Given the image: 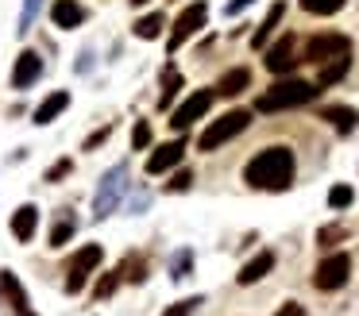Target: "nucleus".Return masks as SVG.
I'll list each match as a JSON object with an SVG mask.
<instances>
[{"label":"nucleus","mask_w":359,"mask_h":316,"mask_svg":"<svg viewBox=\"0 0 359 316\" xmlns=\"http://www.w3.org/2000/svg\"><path fill=\"white\" fill-rule=\"evenodd\" d=\"M243 181L255 185V189H290V181H294V151L290 146H266V151H259L255 158L248 162V170H243Z\"/></svg>","instance_id":"f257e3e1"},{"label":"nucleus","mask_w":359,"mask_h":316,"mask_svg":"<svg viewBox=\"0 0 359 316\" xmlns=\"http://www.w3.org/2000/svg\"><path fill=\"white\" fill-rule=\"evenodd\" d=\"M317 85L313 81H302V77H286V81H274L263 97L255 100L259 112H286V108H302L309 100H317Z\"/></svg>","instance_id":"f03ea898"},{"label":"nucleus","mask_w":359,"mask_h":316,"mask_svg":"<svg viewBox=\"0 0 359 316\" xmlns=\"http://www.w3.org/2000/svg\"><path fill=\"white\" fill-rule=\"evenodd\" d=\"M248 123H251V112H248V108H232V112H224L220 120H212L209 128L201 131V139H197V151H217V146H224L228 139L240 135Z\"/></svg>","instance_id":"7ed1b4c3"},{"label":"nucleus","mask_w":359,"mask_h":316,"mask_svg":"<svg viewBox=\"0 0 359 316\" xmlns=\"http://www.w3.org/2000/svg\"><path fill=\"white\" fill-rule=\"evenodd\" d=\"M124 189H128V166H112L109 174L101 177L97 193H93V216L97 220H104V216L116 212L120 200H124Z\"/></svg>","instance_id":"20e7f679"},{"label":"nucleus","mask_w":359,"mask_h":316,"mask_svg":"<svg viewBox=\"0 0 359 316\" xmlns=\"http://www.w3.org/2000/svg\"><path fill=\"white\" fill-rule=\"evenodd\" d=\"M101 259H104L101 243L81 247V251L70 259V266H66V293H81V289H86V277L101 266Z\"/></svg>","instance_id":"39448f33"},{"label":"nucleus","mask_w":359,"mask_h":316,"mask_svg":"<svg viewBox=\"0 0 359 316\" xmlns=\"http://www.w3.org/2000/svg\"><path fill=\"white\" fill-rule=\"evenodd\" d=\"M348 277H351V259L348 254H328V259L317 266V274H313V285L325 289V293H332V289H344Z\"/></svg>","instance_id":"423d86ee"},{"label":"nucleus","mask_w":359,"mask_h":316,"mask_svg":"<svg viewBox=\"0 0 359 316\" xmlns=\"http://www.w3.org/2000/svg\"><path fill=\"white\" fill-rule=\"evenodd\" d=\"M212 97H217L212 89H197V92H189V97L182 100L178 108H174V116H170V128H174V131H186L194 120H201V116L212 108Z\"/></svg>","instance_id":"0eeeda50"},{"label":"nucleus","mask_w":359,"mask_h":316,"mask_svg":"<svg viewBox=\"0 0 359 316\" xmlns=\"http://www.w3.org/2000/svg\"><path fill=\"white\" fill-rule=\"evenodd\" d=\"M205 15H209V8H205L201 0H197V4H189V8H182V15H178V20H174L170 43H166V46H170V54L178 50L182 43H189V39H194L197 31L205 27Z\"/></svg>","instance_id":"6e6552de"},{"label":"nucleus","mask_w":359,"mask_h":316,"mask_svg":"<svg viewBox=\"0 0 359 316\" xmlns=\"http://www.w3.org/2000/svg\"><path fill=\"white\" fill-rule=\"evenodd\" d=\"M340 54H351L348 35H317L305 43V62H313V66H325L328 58H340Z\"/></svg>","instance_id":"1a4fd4ad"},{"label":"nucleus","mask_w":359,"mask_h":316,"mask_svg":"<svg viewBox=\"0 0 359 316\" xmlns=\"http://www.w3.org/2000/svg\"><path fill=\"white\" fill-rule=\"evenodd\" d=\"M182 154H186V131H182V139H170V143L155 146L147 158V174H166L170 166H178Z\"/></svg>","instance_id":"9d476101"},{"label":"nucleus","mask_w":359,"mask_h":316,"mask_svg":"<svg viewBox=\"0 0 359 316\" xmlns=\"http://www.w3.org/2000/svg\"><path fill=\"white\" fill-rule=\"evenodd\" d=\"M43 77V58L35 50H24L16 58V69H12V89H32Z\"/></svg>","instance_id":"9b49d317"},{"label":"nucleus","mask_w":359,"mask_h":316,"mask_svg":"<svg viewBox=\"0 0 359 316\" xmlns=\"http://www.w3.org/2000/svg\"><path fill=\"white\" fill-rule=\"evenodd\" d=\"M294 43L297 39L294 35H286V39H278V43L266 50V69L271 74H290V69L297 66V58H294Z\"/></svg>","instance_id":"f8f14e48"},{"label":"nucleus","mask_w":359,"mask_h":316,"mask_svg":"<svg viewBox=\"0 0 359 316\" xmlns=\"http://www.w3.org/2000/svg\"><path fill=\"white\" fill-rule=\"evenodd\" d=\"M0 297H8V305L16 308V316H35L32 305H27L24 285L16 282V274H12V270H0Z\"/></svg>","instance_id":"ddd939ff"},{"label":"nucleus","mask_w":359,"mask_h":316,"mask_svg":"<svg viewBox=\"0 0 359 316\" xmlns=\"http://www.w3.org/2000/svg\"><path fill=\"white\" fill-rule=\"evenodd\" d=\"M50 20H55V27L74 31V27L86 23V8H81L78 0H55V4H50Z\"/></svg>","instance_id":"4468645a"},{"label":"nucleus","mask_w":359,"mask_h":316,"mask_svg":"<svg viewBox=\"0 0 359 316\" xmlns=\"http://www.w3.org/2000/svg\"><path fill=\"white\" fill-rule=\"evenodd\" d=\"M35 231H39V208H35V205H20L16 212H12V235H16L20 243H32Z\"/></svg>","instance_id":"2eb2a0df"},{"label":"nucleus","mask_w":359,"mask_h":316,"mask_svg":"<svg viewBox=\"0 0 359 316\" xmlns=\"http://www.w3.org/2000/svg\"><path fill=\"white\" fill-rule=\"evenodd\" d=\"M66 104H70V92H66V89H58V92H50V97L43 100L39 108H35V116H32V120L39 123V128H47V123L55 120V116H62V112H66Z\"/></svg>","instance_id":"dca6fc26"},{"label":"nucleus","mask_w":359,"mask_h":316,"mask_svg":"<svg viewBox=\"0 0 359 316\" xmlns=\"http://www.w3.org/2000/svg\"><path fill=\"white\" fill-rule=\"evenodd\" d=\"M271 270H274V254H271V251H259L255 259H251V262H248V266H243L236 277H240V285H255L259 277H266Z\"/></svg>","instance_id":"f3484780"},{"label":"nucleus","mask_w":359,"mask_h":316,"mask_svg":"<svg viewBox=\"0 0 359 316\" xmlns=\"http://www.w3.org/2000/svg\"><path fill=\"white\" fill-rule=\"evenodd\" d=\"M351 69V54H340V58H328L325 66H320L317 74V89H328V85H336L344 74Z\"/></svg>","instance_id":"a211bd4d"},{"label":"nucleus","mask_w":359,"mask_h":316,"mask_svg":"<svg viewBox=\"0 0 359 316\" xmlns=\"http://www.w3.org/2000/svg\"><path fill=\"white\" fill-rule=\"evenodd\" d=\"M248 85H251V74H248V66H240V69H228V74L220 77L217 92H220V97H240Z\"/></svg>","instance_id":"6ab92c4d"},{"label":"nucleus","mask_w":359,"mask_h":316,"mask_svg":"<svg viewBox=\"0 0 359 316\" xmlns=\"http://www.w3.org/2000/svg\"><path fill=\"white\" fill-rule=\"evenodd\" d=\"M282 15H286V4H282V0H278V4L266 8V20L259 23V31H255V39H251V46H266V39L274 35V27H278Z\"/></svg>","instance_id":"aec40b11"},{"label":"nucleus","mask_w":359,"mask_h":316,"mask_svg":"<svg viewBox=\"0 0 359 316\" xmlns=\"http://www.w3.org/2000/svg\"><path fill=\"white\" fill-rule=\"evenodd\" d=\"M325 120L332 123L336 131H344V135H348V131H355L359 112H355V108H340V104H336V108H325Z\"/></svg>","instance_id":"412c9836"},{"label":"nucleus","mask_w":359,"mask_h":316,"mask_svg":"<svg viewBox=\"0 0 359 316\" xmlns=\"http://www.w3.org/2000/svg\"><path fill=\"white\" fill-rule=\"evenodd\" d=\"M163 15H158V12H151V15H140V20H135V39H158V35H163Z\"/></svg>","instance_id":"4be33fe9"},{"label":"nucleus","mask_w":359,"mask_h":316,"mask_svg":"<svg viewBox=\"0 0 359 316\" xmlns=\"http://www.w3.org/2000/svg\"><path fill=\"white\" fill-rule=\"evenodd\" d=\"M178 89H182V74L174 66H166V74H163V97H158V108H170L174 104V97H178Z\"/></svg>","instance_id":"5701e85b"},{"label":"nucleus","mask_w":359,"mask_h":316,"mask_svg":"<svg viewBox=\"0 0 359 316\" xmlns=\"http://www.w3.org/2000/svg\"><path fill=\"white\" fill-rule=\"evenodd\" d=\"M74 228H78V224H74V216H70V212H62V216L55 220V228H50V247H62L66 239L74 235Z\"/></svg>","instance_id":"b1692460"},{"label":"nucleus","mask_w":359,"mask_h":316,"mask_svg":"<svg viewBox=\"0 0 359 316\" xmlns=\"http://www.w3.org/2000/svg\"><path fill=\"white\" fill-rule=\"evenodd\" d=\"M302 8L309 15H336L344 8V0H302Z\"/></svg>","instance_id":"393cba45"},{"label":"nucleus","mask_w":359,"mask_h":316,"mask_svg":"<svg viewBox=\"0 0 359 316\" xmlns=\"http://www.w3.org/2000/svg\"><path fill=\"white\" fill-rule=\"evenodd\" d=\"M39 8H43V0H24V8H20V35H27V27L35 23V15H39Z\"/></svg>","instance_id":"a878e982"},{"label":"nucleus","mask_w":359,"mask_h":316,"mask_svg":"<svg viewBox=\"0 0 359 316\" xmlns=\"http://www.w3.org/2000/svg\"><path fill=\"white\" fill-rule=\"evenodd\" d=\"M351 200H355L351 185H332V189H328V205H332V208H348Z\"/></svg>","instance_id":"bb28decb"},{"label":"nucleus","mask_w":359,"mask_h":316,"mask_svg":"<svg viewBox=\"0 0 359 316\" xmlns=\"http://www.w3.org/2000/svg\"><path fill=\"white\" fill-rule=\"evenodd\" d=\"M147 143H151V123H147V120H135V128H132V146H135V151H143Z\"/></svg>","instance_id":"cd10ccee"},{"label":"nucleus","mask_w":359,"mask_h":316,"mask_svg":"<svg viewBox=\"0 0 359 316\" xmlns=\"http://www.w3.org/2000/svg\"><path fill=\"white\" fill-rule=\"evenodd\" d=\"M189 262H194V254L178 251V254H174V262H170V277H186L189 274Z\"/></svg>","instance_id":"c85d7f7f"},{"label":"nucleus","mask_w":359,"mask_h":316,"mask_svg":"<svg viewBox=\"0 0 359 316\" xmlns=\"http://www.w3.org/2000/svg\"><path fill=\"white\" fill-rule=\"evenodd\" d=\"M197 305H201V297H186V301H178V305H170L163 316H194Z\"/></svg>","instance_id":"c756f323"},{"label":"nucleus","mask_w":359,"mask_h":316,"mask_svg":"<svg viewBox=\"0 0 359 316\" xmlns=\"http://www.w3.org/2000/svg\"><path fill=\"white\" fill-rule=\"evenodd\" d=\"M116 285H120V270H112V274H104V277H101V285H97V297L104 301L112 289H116Z\"/></svg>","instance_id":"7c9ffc66"},{"label":"nucleus","mask_w":359,"mask_h":316,"mask_svg":"<svg viewBox=\"0 0 359 316\" xmlns=\"http://www.w3.org/2000/svg\"><path fill=\"white\" fill-rule=\"evenodd\" d=\"M189 181H194V174H189V170H182V174H174V181H170V193H182V189H189Z\"/></svg>","instance_id":"2f4dec72"},{"label":"nucleus","mask_w":359,"mask_h":316,"mask_svg":"<svg viewBox=\"0 0 359 316\" xmlns=\"http://www.w3.org/2000/svg\"><path fill=\"white\" fill-rule=\"evenodd\" d=\"M274 316H305V308L297 305V301H286V305H282V308H278V312H274Z\"/></svg>","instance_id":"473e14b6"},{"label":"nucleus","mask_w":359,"mask_h":316,"mask_svg":"<svg viewBox=\"0 0 359 316\" xmlns=\"http://www.w3.org/2000/svg\"><path fill=\"white\" fill-rule=\"evenodd\" d=\"M62 174H70V162H66V158L58 162V166H50V170H47V181H58Z\"/></svg>","instance_id":"72a5a7b5"},{"label":"nucleus","mask_w":359,"mask_h":316,"mask_svg":"<svg viewBox=\"0 0 359 316\" xmlns=\"http://www.w3.org/2000/svg\"><path fill=\"white\" fill-rule=\"evenodd\" d=\"M340 235H344V231H340V228H325V231H320V235H317V239H320V243H325V247H328V243H332V239H340Z\"/></svg>","instance_id":"f704fd0d"},{"label":"nucleus","mask_w":359,"mask_h":316,"mask_svg":"<svg viewBox=\"0 0 359 316\" xmlns=\"http://www.w3.org/2000/svg\"><path fill=\"white\" fill-rule=\"evenodd\" d=\"M248 4H255V0H232V4L224 8V12H228V15H236V12H243V8H248Z\"/></svg>","instance_id":"c9c22d12"},{"label":"nucleus","mask_w":359,"mask_h":316,"mask_svg":"<svg viewBox=\"0 0 359 316\" xmlns=\"http://www.w3.org/2000/svg\"><path fill=\"white\" fill-rule=\"evenodd\" d=\"M132 4H135V8H140V4H147V0H132Z\"/></svg>","instance_id":"e433bc0d"}]
</instances>
